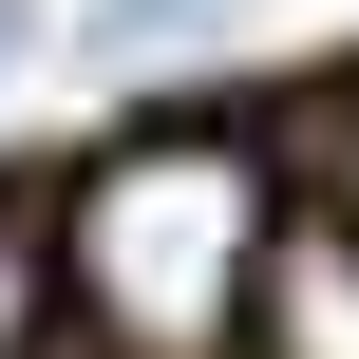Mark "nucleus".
<instances>
[{"instance_id":"4","label":"nucleus","mask_w":359,"mask_h":359,"mask_svg":"<svg viewBox=\"0 0 359 359\" xmlns=\"http://www.w3.org/2000/svg\"><path fill=\"white\" fill-rule=\"evenodd\" d=\"M95 19H114V38H170V19H208V0H95Z\"/></svg>"},{"instance_id":"3","label":"nucleus","mask_w":359,"mask_h":359,"mask_svg":"<svg viewBox=\"0 0 359 359\" xmlns=\"http://www.w3.org/2000/svg\"><path fill=\"white\" fill-rule=\"evenodd\" d=\"M38 322H57V265H38L19 227H0V359H38Z\"/></svg>"},{"instance_id":"2","label":"nucleus","mask_w":359,"mask_h":359,"mask_svg":"<svg viewBox=\"0 0 359 359\" xmlns=\"http://www.w3.org/2000/svg\"><path fill=\"white\" fill-rule=\"evenodd\" d=\"M246 341H265V359H359V208H303V227H265Z\"/></svg>"},{"instance_id":"1","label":"nucleus","mask_w":359,"mask_h":359,"mask_svg":"<svg viewBox=\"0 0 359 359\" xmlns=\"http://www.w3.org/2000/svg\"><path fill=\"white\" fill-rule=\"evenodd\" d=\"M57 265H76V303H95L114 359H227L246 284H265V170L227 133H133V151L76 170Z\"/></svg>"}]
</instances>
